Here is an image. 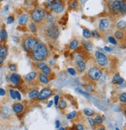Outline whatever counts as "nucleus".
I'll return each instance as SVG.
<instances>
[{"label":"nucleus","mask_w":126,"mask_h":130,"mask_svg":"<svg viewBox=\"0 0 126 130\" xmlns=\"http://www.w3.org/2000/svg\"><path fill=\"white\" fill-rule=\"evenodd\" d=\"M58 108H59L60 109L64 110L67 107V103H66V101L65 100H60L59 99V101H58Z\"/></svg>","instance_id":"nucleus-31"},{"label":"nucleus","mask_w":126,"mask_h":130,"mask_svg":"<svg viewBox=\"0 0 126 130\" xmlns=\"http://www.w3.org/2000/svg\"><path fill=\"white\" fill-rule=\"evenodd\" d=\"M115 130H120V129L117 128V127H115Z\"/></svg>","instance_id":"nucleus-57"},{"label":"nucleus","mask_w":126,"mask_h":130,"mask_svg":"<svg viewBox=\"0 0 126 130\" xmlns=\"http://www.w3.org/2000/svg\"><path fill=\"white\" fill-rule=\"evenodd\" d=\"M8 68H9V69L11 70V71H17V66L14 64H9V66H8Z\"/></svg>","instance_id":"nucleus-36"},{"label":"nucleus","mask_w":126,"mask_h":130,"mask_svg":"<svg viewBox=\"0 0 126 130\" xmlns=\"http://www.w3.org/2000/svg\"><path fill=\"white\" fill-rule=\"evenodd\" d=\"M6 95V91L3 88H0V96H5Z\"/></svg>","instance_id":"nucleus-49"},{"label":"nucleus","mask_w":126,"mask_h":130,"mask_svg":"<svg viewBox=\"0 0 126 130\" xmlns=\"http://www.w3.org/2000/svg\"><path fill=\"white\" fill-rule=\"evenodd\" d=\"M15 93H16V98H17L19 101H20L21 100V95H20V94H19V92H18V91H15Z\"/></svg>","instance_id":"nucleus-48"},{"label":"nucleus","mask_w":126,"mask_h":130,"mask_svg":"<svg viewBox=\"0 0 126 130\" xmlns=\"http://www.w3.org/2000/svg\"><path fill=\"white\" fill-rule=\"evenodd\" d=\"M40 43L38 39L33 35L27 34L24 35L22 38V45L27 52L29 54L32 52L33 50L37 46L38 43Z\"/></svg>","instance_id":"nucleus-3"},{"label":"nucleus","mask_w":126,"mask_h":130,"mask_svg":"<svg viewBox=\"0 0 126 130\" xmlns=\"http://www.w3.org/2000/svg\"><path fill=\"white\" fill-rule=\"evenodd\" d=\"M88 121H89V124H90V126H91V127H94V126H95L96 123H95V121H94V119H93L92 118H89Z\"/></svg>","instance_id":"nucleus-45"},{"label":"nucleus","mask_w":126,"mask_h":130,"mask_svg":"<svg viewBox=\"0 0 126 130\" xmlns=\"http://www.w3.org/2000/svg\"><path fill=\"white\" fill-rule=\"evenodd\" d=\"M45 65H47L46 64H45V63H44V62H37V65H36V67H37V68H38V69H41L42 68H43V67H45Z\"/></svg>","instance_id":"nucleus-43"},{"label":"nucleus","mask_w":126,"mask_h":130,"mask_svg":"<svg viewBox=\"0 0 126 130\" xmlns=\"http://www.w3.org/2000/svg\"><path fill=\"white\" fill-rule=\"evenodd\" d=\"M115 37L117 40H123L125 38V31L117 30L115 32Z\"/></svg>","instance_id":"nucleus-21"},{"label":"nucleus","mask_w":126,"mask_h":130,"mask_svg":"<svg viewBox=\"0 0 126 130\" xmlns=\"http://www.w3.org/2000/svg\"><path fill=\"white\" fill-rule=\"evenodd\" d=\"M46 15L47 14L44 9H41V8H37V9H34L31 12L30 18L31 21L36 23L37 26H41L45 20Z\"/></svg>","instance_id":"nucleus-4"},{"label":"nucleus","mask_w":126,"mask_h":130,"mask_svg":"<svg viewBox=\"0 0 126 130\" xmlns=\"http://www.w3.org/2000/svg\"><path fill=\"white\" fill-rule=\"evenodd\" d=\"M41 70L42 71V74H44L45 75H46L48 78L52 74V69L50 68V67H48V65H45V67H43Z\"/></svg>","instance_id":"nucleus-22"},{"label":"nucleus","mask_w":126,"mask_h":130,"mask_svg":"<svg viewBox=\"0 0 126 130\" xmlns=\"http://www.w3.org/2000/svg\"><path fill=\"white\" fill-rule=\"evenodd\" d=\"M76 69L79 72L83 73L86 70V64L84 61H79V62L76 63Z\"/></svg>","instance_id":"nucleus-13"},{"label":"nucleus","mask_w":126,"mask_h":130,"mask_svg":"<svg viewBox=\"0 0 126 130\" xmlns=\"http://www.w3.org/2000/svg\"><path fill=\"white\" fill-rule=\"evenodd\" d=\"M43 32L47 38L50 39L51 40H55L60 34L59 30L55 24L52 23H44L42 24Z\"/></svg>","instance_id":"nucleus-2"},{"label":"nucleus","mask_w":126,"mask_h":130,"mask_svg":"<svg viewBox=\"0 0 126 130\" xmlns=\"http://www.w3.org/2000/svg\"><path fill=\"white\" fill-rule=\"evenodd\" d=\"M99 130H106V129L105 128H100Z\"/></svg>","instance_id":"nucleus-56"},{"label":"nucleus","mask_w":126,"mask_h":130,"mask_svg":"<svg viewBox=\"0 0 126 130\" xmlns=\"http://www.w3.org/2000/svg\"><path fill=\"white\" fill-rule=\"evenodd\" d=\"M2 111L3 112V115H9L10 114V109L7 107H3L2 108Z\"/></svg>","instance_id":"nucleus-38"},{"label":"nucleus","mask_w":126,"mask_h":130,"mask_svg":"<svg viewBox=\"0 0 126 130\" xmlns=\"http://www.w3.org/2000/svg\"><path fill=\"white\" fill-rule=\"evenodd\" d=\"M52 90L48 88H45L44 89H42L41 92H39L38 95L37 96V98L39 101L45 100L52 96Z\"/></svg>","instance_id":"nucleus-9"},{"label":"nucleus","mask_w":126,"mask_h":130,"mask_svg":"<svg viewBox=\"0 0 126 130\" xmlns=\"http://www.w3.org/2000/svg\"><path fill=\"white\" fill-rule=\"evenodd\" d=\"M28 27H29V30H30V32L33 33H35L38 30V26L36 24V23H33L32 21H30L28 23Z\"/></svg>","instance_id":"nucleus-25"},{"label":"nucleus","mask_w":126,"mask_h":130,"mask_svg":"<svg viewBox=\"0 0 126 130\" xmlns=\"http://www.w3.org/2000/svg\"><path fill=\"white\" fill-rule=\"evenodd\" d=\"M91 35H92V37H93L94 38H100V33H99V31L96 30H92Z\"/></svg>","instance_id":"nucleus-33"},{"label":"nucleus","mask_w":126,"mask_h":130,"mask_svg":"<svg viewBox=\"0 0 126 130\" xmlns=\"http://www.w3.org/2000/svg\"><path fill=\"white\" fill-rule=\"evenodd\" d=\"M110 11H111V13L113 15H117L120 14L118 0H114L111 2V6H110Z\"/></svg>","instance_id":"nucleus-10"},{"label":"nucleus","mask_w":126,"mask_h":130,"mask_svg":"<svg viewBox=\"0 0 126 130\" xmlns=\"http://www.w3.org/2000/svg\"><path fill=\"white\" fill-rule=\"evenodd\" d=\"M37 76V74L36 71H31L29 74H27L24 77V80L27 82H31L36 79Z\"/></svg>","instance_id":"nucleus-15"},{"label":"nucleus","mask_w":126,"mask_h":130,"mask_svg":"<svg viewBox=\"0 0 126 130\" xmlns=\"http://www.w3.org/2000/svg\"><path fill=\"white\" fill-rule=\"evenodd\" d=\"M13 22H14V17L13 15H9V16L7 18V24H12Z\"/></svg>","instance_id":"nucleus-44"},{"label":"nucleus","mask_w":126,"mask_h":130,"mask_svg":"<svg viewBox=\"0 0 126 130\" xmlns=\"http://www.w3.org/2000/svg\"><path fill=\"white\" fill-rule=\"evenodd\" d=\"M8 54V48L4 42L0 43V56L6 58Z\"/></svg>","instance_id":"nucleus-17"},{"label":"nucleus","mask_w":126,"mask_h":130,"mask_svg":"<svg viewBox=\"0 0 126 130\" xmlns=\"http://www.w3.org/2000/svg\"><path fill=\"white\" fill-rule=\"evenodd\" d=\"M119 100L121 102H123V103H125L126 102V93L123 92L121 93L119 95Z\"/></svg>","instance_id":"nucleus-35"},{"label":"nucleus","mask_w":126,"mask_h":130,"mask_svg":"<svg viewBox=\"0 0 126 130\" xmlns=\"http://www.w3.org/2000/svg\"><path fill=\"white\" fill-rule=\"evenodd\" d=\"M65 0H48L49 9L54 13H61L65 10Z\"/></svg>","instance_id":"nucleus-6"},{"label":"nucleus","mask_w":126,"mask_h":130,"mask_svg":"<svg viewBox=\"0 0 126 130\" xmlns=\"http://www.w3.org/2000/svg\"><path fill=\"white\" fill-rule=\"evenodd\" d=\"M82 46L83 47V48L86 50L88 51V52H91L93 50V46L91 43V42L90 41H87V40H82Z\"/></svg>","instance_id":"nucleus-14"},{"label":"nucleus","mask_w":126,"mask_h":130,"mask_svg":"<svg viewBox=\"0 0 126 130\" xmlns=\"http://www.w3.org/2000/svg\"><path fill=\"white\" fill-rule=\"evenodd\" d=\"M59 99H60L59 95H55V96H54V103L56 106L58 105V101H59Z\"/></svg>","instance_id":"nucleus-46"},{"label":"nucleus","mask_w":126,"mask_h":130,"mask_svg":"<svg viewBox=\"0 0 126 130\" xmlns=\"http://www.w3.org/2000/svg\"><path fill=\"white\" fill-rule=\"evenodd\" d=\"M104 49L105 51H107V52H109V53L112 51V49L111 48V47H108V46H104Z\"/></svg>","instance_id":"nucleus-50"},{"label":"nucleus","mask_w":126,"mask_h":130,"mask_svg":"<svg viewBox=\"0 0 126 130\" xmlns=\"http://www.w3.org/2000/svg\"><path fill=\"white\" fill-rule=\"evenodd\" d=\"M124 82V78L121 77L120 76V74H116L114 75L113 78H112V83L115 84H118V85H121Z\"/></svg>","instance_id":"nucleus-16"},{"label":"nucleus","mask_w":126,"mask_h":130,"mask_svg":"<svg viewBox=\"0 0 126 130\" xmlns=\"http://www.w3.org/2000/svg\"><path fill=\"white\" fill-rule=\"evenodd\" d=\"M116 26L118 30H121V31H125V29H126V23H125V20H120L116 24Z\"/></svg>","instance_id":"nucleus-24"},{"label":"nucleus","mask_w":126,"mask_h":130,"mask_svg":"<svg viewBox=\"0 0 126 130\" xmlns=\"http://www.w3.org/2000/svg\"><path fill=\"white\" fill-rule=\"evenodd\" d=\"M8 38V33L6 32V30L5 29H2L0 30V39H1L2 42L6 41Z\"/></svg>","instance_id":"nucleus-26"},{"label":"nucleus","mask_w":126,"mask_h":130,"mask_svg":"<svg viewBox=\"0 0 126 130\" xmlns=\"http://www.w3.org/2000/svg\"><path fill=\"white\" fill-rule=\"evenodd\" d=\"M110 22L107 18H102L98 24V31L100 34H104L110 30Z\"/></svg>","instance_id":"nucleus-8"},{"label":"nucleus","mask_w":126,"mask_h":130,"mask_svg":"<svg viewBox=\"0 0 126 130\" xmlns=\"http://www.w3.org/2000/svg\"><path fill=\"white\" fill-rule=\"evenodd\" d=\"M85 87V89H86V91H87V92H94V88H93V86L91 85V84H86V85H85L84 86Z\"/></svg>","instance_id":"nucleus-37"},{"label":"nucleus","mask_w":126,"mask_h":130,"mask_svg":"<svg viewBox=\"0 0 126 130\" xmlns=\"http://www.w3.org/2000/svg\"><path fill=\"white\" fill-rule=\"evenodd\" d=\"M23 109H24V106L20 103H15L13 105V110L16 114H19L21 113Z\"/></svg>","instance_id":"nucleus-18"},{"label":"nucleus","mask_w":126,"mask_h":130,"mask_svg":"<svg viewBox=\"0 0 126 130\" xmlns=\"http://www.w3.org/2000/svg\"><path fill=\"white\" fill-rule=\"evenodd\" d=\"M4 61H5V58L0 56V64H2L4 63Z\"/></svg>","instance_id":"nucleus-51"},{"label":"nucleus","mask_w":126,"mask_h":130,"mask_svg":"<svg viewBox=\"0 0 126 130\" xmlns=\"http://www.w3.org/2000/svg\"><path fill=\"white\" fill-rule=\"evenodd\" d=\"M38 94H39V92L37 89H32V90H30V92L28 93V98H30V99H34V98H37Z\"/></svg>","instance_id":"nucleus-27"},{"label":"nucleus","mask_w":126,"mask_h":130,"mask_svg":"<svg viewBox=\"0 0 126 130\" xmlns=\"http://www.w3.org/2000/svg\"><path fill=\"white\" fill-rule=\"evenodd\" d=\"M58 130H66V129L64 128H58Z\"/></svg>","instance_id":"nucleus-54"},{"label":"nucleus","mask_w":126,"mask_h":130,"mask_svg":"<svg viewBox=\"0 0 126 130\" xmlns=\"http://www.w3.org/2000/svg\"><path fill=\"white\" fill-rule=\"evenodd\" d=\"M76 130H84V126L82 124H78L76 125Z\"/></svg>","instance_id":"nucleus-47"},{"label":"nucleus","mask_w":126,"mask_h":130,"mask_svg":"<svg viewBox=\"0 0 126 130\" xmlns=\"http://www.w3.org/2000/svg\"><path fill=\"white\" fill-rule=\"evenodd\" d=\"M0 116H1V114H0Z\"/></svg>","instance_id":"nucleus-59"},{"label":"nucleus","mask_w":126,"mask_h":130,"mask_svg":"<svg viewBox=\"0 0 126 130\" xmlns=\"http://www.w3.org/2000/svg\"><path fill=\"white\" fill-rule=\"evenodd\" d=\"M52 104H53V101H50L48 102V108H51V107H52Z\"/></svg>","instance_id":"nucleus-53"},{"label":"nucleus","mask_w":126,"mask_h":130,"mask_svg":"<svg viewBox=\"0 0 126 130\" xmlns=\"http://www.w3.org/2000/svg\"><path fill=\"white\" fill-rule=\"evenodd\" d=\"M103 74V70L97 66H93L90 68L86 73V77L88 78L90 81H97L100 79V77Z\"/></svg>","instance_id":"nucleus-5"},{"label":"nucleus","mask_w":126,"mask_h":130,"mask_svg":"<svg viewBox=\"0 0 126 130\" xmlns=\"http://www.w3.org/2000/svg\"><path fill=\"white\" fill-rule=\"evenodd\" d=\"M30 56L33 61L36 62H42L45 61L49 56V50L44 43L40 42L37 46L30 53Z\"/></svg>","instance_id":"nucleus-1"},{"label":"nucleus","mask_w":126,"mask_h":130,"mask_svg":"<svg viewBox=\"0 0 126 130\" xmlns=\"http://www.w3.org/2000/svg\"><path fill=\"white\" fill-rule=\"evenodd\" d=\"M76 115H77V112H76V111H73V112H70V113L68 114V115H67L66 119H69V120L73 119H75V117L76 116Z\"/></svg>","instance_id":"nucleus-32"},{"label":"nucleus","mask_w":126,"mask_h":130,"mask_svg":"<svg viewBox=\"0 0 126 130\" xmlns=\"http://www.w3.org/2000/svg\"><path fill=\"white\" fill-rule=\"evenodd\" d=\"M20 80H21V77L17 73H13L10 75L9 81L13 85H16V86L18 85L19 84V82H20Z\"/></svg>","instance_id":"nucleus-12"},{"label":"nucleus","mask_w":126,"mask_h":130,"mask_svg":"<svg viewBox=\"0 0 126 130\" xmlns=\"http://www.w3.org/2000/svg\"><path fill=\"white\" fill-rule=\"evenodd\" d=\"M83 112L86 116H89V117H91L94 115V111L92 108H86L83 110Z\"/></svg>","instance_id":"nucleus-30"},{"label":"nucleus","mask_w":126,"mask_h":130,"mask_svg":"<svg viewBox=\"0 0 126 130\" xmlns=\"http://www.w3.org/2000/svg\"><path fill=\"white\" fill-rule=\"evenodd\" d=\"M9 94H10V96H11V98H12V99H13V100H15L16 98V93H15V91L13 90V89H12V88H10L9 89Z\"/></svg>","instance_id":"nucleus-41"},{"label":"nucleus","mask_w":126,"mask_h":130,"mask_svg":"<svg viewBox=\"0 0 126 130\" xmlns=\"http://www.w3.org/2000/svg\"><path fill=\"white\" fill-rule=\"evenodd\" d=\"M95 58L97 64L99 65L100 68H104L106 67L108 64V57L103 53L100 52V51H97L95 52Z\"/></svg>","instance_id":"nucleus-7"},{"label":"nucleus","mask_w":126,"mask_h":130,"mask_svg":"<svg viewBox=\"0 0 126 130\" xmlns=\"http://www.w3.org/2000/svg\"><path fill=\"white\" fill-rule=\"evenodd\" d=\"M76 92H80V94H82V95H84V96H86V98H89L90 97V94H88V93H86V92H83V91H82L81 89H78V88H76Z\"/></svg>","instance_id":"nucleus-42"},{"label":"nucleus","mask_w":126,"mask_h":130,"mask_svg":"<svg viewBox=\"0 0 126 130\" xmlns=\"http://www.w3.org/2000/svg\"><path fill=\"white\" fill-rule=\"evenodd\" d=\"M94 121H95V123H97V124H101L102 122H103V121H104V119H103V118H102L100 115H97L96 117H95V119H94Z\"/></svg>","instance_id":"nucleus-34"},{"label":"nucleus","mask_w":126,"mask_h":130,"mask_svg":"<svg viewBox=\"0 0 126 130\" xmlns=\"http://www.w3.org/2000/svg\"><path fill=\"white\" fill-rule=\"evenodd\" d=\"M119 3V9H120V15H125L126 14V2L125 0H120Z\"/></svg>","instance_id":"nucleus-19"},{"label":"nucleus","mask_w":126,"mask_h":130,"mask_svg":"<svg viewBox=\"0 0 126 130\" xmlns=\"http://www.w3.org/2000/svg\"><path fill=\"white\" fill-rule=\"evenodd\" d=\"M55 125H56L57 128H59L60 127V122H59V121H58V120L55 121Z\"/></svg>","instance_id":"nucleus-52"},{"label":"nucleus","mask_w":126,"mask_h":130,"mask_svg":"<svg viewBox=\"0 0 126 130\" xmlns=\"http://www.w3.org/2000/svg\"><path fill=\"white\" fill-rule=\"evenodd\" d=\"M108 42L112 43V44H114V45H116L117 44V40H116L115 38H114L112 37H109L108 38Z\"/></svg>","instance_id":"nucleus-40"},{"label":"nucleus","mask_w":126,"mask_h":130,"mask_svg":"<svg viewBox=\"0 0 126 130\" xmlns=\"http://www.w3.org/2000/svg\"><path fill=\"white\" fill-rule=\"evenodd\" d=\"M8 8H9V6H6L5 7V10H6V11L8 10Z\"/></svg>","instance_id":"nucleus-55"},{"label":"nucleus","mask_w":126,"mask_h":130,"mask_svg":"<svg viewBox=\"0 0 126 130\" xmlns=\"http://www.w3.org/2000/svg\"><path fill=\"white\" fill-rule=\"evenodd\" d=\"M79 45H80V41H79L77 39H73V40H71V42L69 44V47L70 50H76V48L79 47Z\"/></svg>","instance_id":"nucleus-20"},{"label":"nucleus","mask_w":126,"mask_h":130,"mask_svg":"<svg viewBox=\"0 0 126 130\" xmlns=\"http://www.w3.org/2000/svg\"><path fill=\"white\" fill-rule=\"evenodd\" d=\"M67 71H68L71 75H72V76H75L76 74V70L74 68H69L67 69Z\"/></svg>","instance_id":"nucleus-39"},{"label":"nucleus","mask_w":126,"mask_h":130,"mask_svg":"<svg viewBox=\"0 0 126 130\" xmlns=\"http://www.w3.org/2000/svg\"><path fill=\"white\" fill-rule=\"evenodd\" d=\"M3 1V0H0V2H2Z\"/></svg>","instance_id":"nucleus-58"},{"label":"nucleus","mask_w":126,"mask_h":130,"mask_svg":"<svg viewBox=\"0 0 126 130\" xmlns=\"http://www.w3.org/2000/svg\"><path fill=\"white\" fill-rule=\"evenodd\" d=\"M29 19H30V15H28L27 13H23V14H22L19 17V19H18L19 25L21 26H26L27 23H28Z\"/></svg>","instance_id":"nucleus-11"},{"label":"nucleus","mask_w":126,"mask_h":130,"mask_svg":"<svg viewBox=\"0 0 126 130\" xmlns=\"http://www.w3.org/2000/svg\"><path fill=\"white\" fill-rule=\"evenodd\" d=\"M82 36H83V37L85 39H87V40H89V39L91 38L92 35H91V32L87 29V28H84L83 29V31H82Z\"/></svg>","instance_id":"nucleus-28"},{"label":"nucleus","mask_w":126,"mask_h":130,"mask_svg":"<svg viewBox=\"0 0 126 130\" xmlns=\"http://www.w3.org/2000/svg\"><path fill=\"white\" fill-rule=\"evenodd\" d=\"M38 79H39V81H40V82H41V83L44 84H48V82H49V78L42 73L39 74Z\"/></svg>","instance_id":"nucleus-23"},{"label":"nucleus","mask_w":126,"mask_h":130,"mask_svg":"<svg viewBox=\"0 0 126 130\" xmlns=\"http://www.w3.org/2000/svg\"><path fill=\"white\" fill-rule=\"evenodd\" d=\"M79 5H80V2H79L78 0H72L69 3V6L71 9H78Z\"/></svg>","instance_id":"nucleus-29"}]
</instances>
